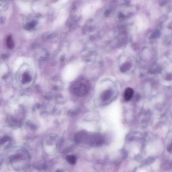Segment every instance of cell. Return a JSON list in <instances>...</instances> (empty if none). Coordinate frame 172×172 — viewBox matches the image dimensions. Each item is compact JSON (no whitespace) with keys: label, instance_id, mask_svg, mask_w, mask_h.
Returning a JSON list of instances; mask_svg holds the SVG:
<instances>
[{"label":"cell","instance_id":"4fadbf2b","mask_svg":"<svg viewBox=\"0 0 172 172\" xmlns=\"http://www.w3.org/2000/svg\"><path fill=\"white\" fill-rule=\"evenodd\" d=\"M57 1H58V0H52L53 2H54V1H56V2Z\"/></svg>","mask_w":172,"mask_h":172},{"label":"cell","instance_id":"277c9868","mask_svg":"<svg viewBox=\"0 0 172 172\" xmlns=\"http://www.w3.org/2000/svg\"><path fill=\"white\" fill-rule=\"evenodd\" d=\"M37 24V22L36 20L32 21L28 23L24 26V28L26 30L29 31L33 29L36 26Z\"/></svg>","mask_w":172,"mask_h":172},{"label":"cell","instance_id":"6da1fadb","mask_svg":"<svg viewBox=\"0 0 172 172\" xmlns=\"http://www.w3.org/2000/svg\"><path fill=\"white\" fill-rule=\"evenodd\" d=\"M89 82L87 79L83 78H80L75 81L71 85V91L77 95H85L89 90Z\"/></svg>","mask_w":172,"mask_h":172},{"label":"cell","instance_id":"ba28073f","mask_svg":"<svg viewBox=\"0 0 172 172\" xmlns=\"http://www.w3.org/2000/svg\"><path fill=\"white\" fill-rule=\"evenodd\" d=\"M131 67V64L129 62H126L120 68L121 71L122 72H125L128 71Z\"/></svg>","mask_w":172,"mask_h":172},{"label":"cell","instance_id":"7a4b0ae2","mask_svg":"<svg viewBox=\"0 0 172 172\" xmlns=\"http://www.w3.org/2000/svg\"><path fill=\"white\" fill-rule=\"evenodd\" d=\"M100 5L101 3L99 1H97L85 6L82 10L83 16L85 18L90 17L100 7Z\"/></svg>","mask_w":172,"mask_h":172},{"label":"cell","instance_id":"52a82bcc","mask_svg":"<svg viewBox=\"0 0 172 172\" xmlns=\"http://www.w3.org/2000/svg\"><path fill=\"white\" fill-rule=\"evenodd\" d=\"M7 45L8 48L10 49H13L15 47L14 42L11 36H9L7 40Z\"/></svg>","mask_w":172,"mask_h":172},{"label":"cell","instance_id":"9c48e42d","mask_svg":"<svg viewBox=\"0 0 172 172\" xmlns=\"http://www.w3.org/2000/svg\"><path fill=\"white\" fill-rule=\"evenodd\" d=\"M31 77L27 73H24L23 77L22 82L23 84L29 82L30 81Z\"/></svg>","mask_w":172,"mask_h":172},{"label":"cell","instance_id":"8fae6325","mask_svg":"<svg viewBox=\"0 0 172 172\" xmlns=\"http://www.w3.org/2000/svg\"><path fill=\"white\" fill-rule=\"evenodd\" d=\"M9 139V138L8 137H5L4 138H2L1 140V144L2 143H3L5 142H7V141H8Z\"/></svg>","mask_w":172,"mask_h":172},{"label":"cell","instance_id":"7c38bea8","mask_svg":"<svg viewBox=\"0 0 172 172\" xmlns=\"http://www.w3.org/2000/svg\"><path fill=\"white\" fill-rule=\"evenodd\" d=\"M5 22V17L2 16L1 17V24H4Z\"/></svg>","mask_w":172,"mask_h":172},{"label":"cell","instance_id":"3957f363","mask_svg":"<svg viewBox=\"0 0 172 172\" xmlns=\"http://www.w3.org/2000/svg\"><path fill=\"white\" fill-rule=\"evenodd\" d=\"M134 91L132 88H128L125 90L124 92V98L126 101H130L133 95Z\"/></svg>","mask_w":172,"mask_h":172},{"label":"cell","instance_id":"8992f818","mask_svg":"<svg viewBox=\"0 0 172 172\" xmlns=\"http://www.w3.org/2000/svg\"><path fill=\"white\" fill-rule=\"evenodd\" d=\"M66 159V161L70 164L75 165L77 162V157L74 155L67 156Z\"/></svg>","mask_w":172,"mask_h":172},{"label":"cell","instance_id":"30bf717a","mask_svg":"<svg viewBox=\"0 0 172 172\" xmlns=\"http://www.w3.org/2000/svg\"><path fill=\"white\" fill-rule=\"evenodd\" d=\"M56 34L55 33H46L44 35V37L46 39H50V38L54 37L56 36Z\"/></svg>","mask_w":172,"mask_h":172},{"label":"cell","instance_id":"5b68a950","mask_svg":"<svg viewBox=\"0 0 172 172\" xmlns=\"http://www.w3.org/2000/svg\"><path fill=\"white\" fill-rule=\"evenodd\" d=\"M112 94L111 90H106L101 95V99L103 101H107L111 97Z\"/></svg>","mask_w":172,"mask_h":172}]
</instances>
